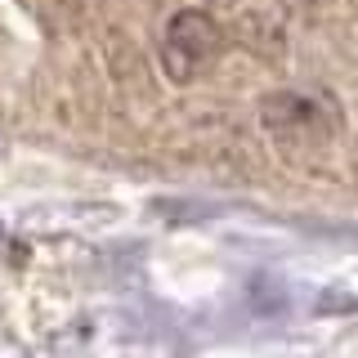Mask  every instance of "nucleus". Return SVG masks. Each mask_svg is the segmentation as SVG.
Returning <instances> with one entry per match:
<instances>
[{
  "mask_svg": "<svg viewBox=\"0 0 358 358\" xmlns=\"http://www.w3.org/2000/svg\"><path fill=\"white\" fill-rule=\"evenodd\" d=\"M255 112H260V130L282 152H322L341 139V126H345L341 103L309 85L268 90Z\"/></svg>",
  "mask_w": 358,
  "mask_h": 358,
  "instance_id": "1",
  "label": "nucleus"
},
{
  "mask_svg": "<svg viewBox=\"0 0 358 358\" xmlns=\"http://www.w3.org/2000/svg\"><path fill=\"white\" fill-rule=\"evenodd\" d=\"M157 59L171 85H193L224 59V27L206 9H175L157 36Z\"/></svg>",
  "mask_w": 358,
  "mask_h": 358,
  "instance_id": "2",
  "label": "nucleus"
},
{
  "mask_svg": "<svg viewBox=\"0 0 358 358\" xmlns=\"http://www.w3.org/2000/svg\"><path fill=\"white\" fill-rule=\"evenodd\" d=\"M278 5H282L291 18H300V22H318V18H327L331 0H278Z\"/></svg>",
  "mask_w": 358,
  "mask_h": 358,
  "instance_id": "3",
  "label": "nucleus"
}]
</instances>
